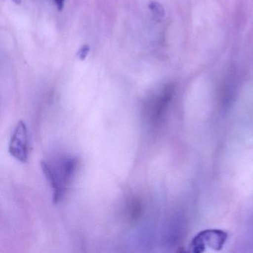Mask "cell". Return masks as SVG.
Here are the masks:
<instances>
[{
  "instance_id": "cell-3",
  "label": "cell",
  "mask_w": 253,
  "mask_h": 253,
  "mask_svg": "<svg viewBox=\"0 0 253 253\" xmlns=\"http://www.w3.org/2000/svg\"><path fill=\"white\" fill-rule=\"evenodd\" d=\"M77 167H78V160L76 158H68L62 161L60 167V172L57 173L65 189L73 177L76 171Z\"/></svg>"
},
{
  "instance_id": "cell-4",
  "label": "cell",
  "mask_w": 253,
  "mask_h": 253,
  "mask_svg": "<svg viewBox=\"0 0 253 253\" xmlns=\"http://www.w3.org/2000/svg\"><path fill=\"white\" fill-rule=\"evenodd\" d=\"M127 216L131 223H135L142 214V205L140 200L133 197L127 204Z\"/></svg>"
},
{
  "instance_id": "cell-7",
  "label": "cell",
  "mask_w": 253,
  "mask_h": 253,
  "mask_svg": "<svg viewBox=\"0 0 253 253\" xmlns=\"http://www.w3.org/2000/svg\"><path fill=\"white\" fill-rule=\"evenodd\" d=\"M54 2H55L56 5H57L59 11H62L63 7H64V4L65 2H66V0H54Z\"/></svg>"
},
{
  "instance_id": "cell-2",
  "label": "cell",
  "mask_w": 253,
  "mask_h": 253,
  "mask_svg": "<svg viewBox=\"0 0 253 253\" xmlns=\"http://www.w3.org/2000/svg\"><path fill=\"white\" fill-rule=\"evenodd\" d=\"M41 168L43 171L45 177L50 183L53 191V202L57 204L64 195L65 188L62 183L57 171H54L47 163L42 161Z\"/></svg>"
},
{
  "instance_id": "cell-6",
  "label": "cell",
  "mask_w": 253,
  "mask_h": 253,
  "mask_svg": "<svg viewBox=\"0 0 253 253\" xmlns=\"http://www.w3.org/2000/svg\"><path fill=\"white\" fill-rule=\"evenodd\" d=\"M90 52V46L87 44L82 45L80 48L79 51L77 53L78 58L81 60H85L88 57V53Z\"/></svg>"
},
{
  "instance_id": "cell-5",
  "label": "cell",
  "mask_w": 253,
  "mask_h": 253,
  "mask_svg": "<svg viewBox=\"0 0 253 253\" xmlns=\"http://www.w3.org/2000/svg\"><path fill=\"white\" fill-rule=\"evenodd\" d=\"M148 6H149V9L152 17L157 22L161 23L164 20V17H165V9L160 2H157V1H152L149 2Z\"/></svg>"
},
{
  "instance_id": "cell-1",
  "label": "cell",
  "mask_w": 253,
  "mask_h": 253,
  "mask_svg": "<svg viewBox=\"0 0 253 253\" xmlns=\"http://www.w3.org/2000/svg\"><path fill=\"white\" fill-rule=\"evenodd\" d=\"M9 153L15 159L22 163L27 162L29 159V137L26 124L20 121L16 126L10 140Z\"/></svg>"
}]
</instances>
